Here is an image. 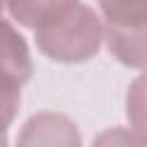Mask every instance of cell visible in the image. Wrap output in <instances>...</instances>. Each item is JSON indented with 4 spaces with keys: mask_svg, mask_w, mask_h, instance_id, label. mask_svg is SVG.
<instances>
[{
    "mask_svg": "<svg viewBox=\"0 0 147 147\" xmlns=\"http://www.w3.org/2000/svg\"><path fill=\"white\" fill-rule=\"evenodd\" d=\"M126 117L138 142H147V69L133 78L126 92Z\"/></svg>",
    "mask_w": 147,
    "mask_h": 147,
    "instance_id": "cell-6",
    "label": "cell"
},
{
    "mask_svg": "<svg viewBox=\"0 0 147 147\" xmlns=\"http://www.w3.org/2000/svg\"><path fill=\"white\" fill-rule=\"evenodd\" d=\"M30 76H32V57L28 44L18 34V30L0 16V78L23 85L28 83Z\"/></svg>",
    "mask_w": 147,
    "mask_h": 147,
    "instance_id": "cell-3",
    "label": "cell"
},
{
    "mask_svg": "<svg viewBox=\"0 0 147 147\" xmlns=\"http://www.w3.org/2000/svg\"><path fill=\"white\" fill-rule=\"evenodd\" d=\"M21 87L14 80H5L0 78V145L7 142V131L18 113L21 106Z\"/></svg>",
    "mask_w": 147,
    "mask_h": 147,
    "instance_id": "cell-7",
    "label": "cell"
},
{
    "mask_svg": "<svg viewBox=\"0 0 147 147\" xmlns=\"http://www.w3.org/2000/svg\"><path fill=\"white\" fill-rule=\"evenodd\" d=\"M23 145H37V142H46V145H78L80 138L76 133V124L64 117V115H53V113H41L34 115L25 122L23 126V136H21Z\"/></svg>",
    "mask_w": 147,
    "mask_h": 147,
    "instance_id": "cell-4",
    "label": "cell"
},
{
    "mask_svg": "<svg viewBox=\"0 0 147 147\" xmlns=\"http://www.w3.org/2000/svg\"><path fill=\"white\" fill-rule=\"evenodd\" d=\"M5 2L9 7V14L21 25L34 30L76 0H5Z\"/></svg>",
    "mask_w": 147,
    "mask_h": 147,
    "instance_id": "cell-5",
    "label": "cell"
},
{
    "mask_svg": "<svg viewBox=\"0 0 147 147\" xmlns=\"http://www.w3.org/2000/svg\"><path fill=\"white\" fill-rule=\"evenodd\" d=\"M2 7H5V0H0V16H2Z\"/></svg>",
    "mask_w": 147,
    "mask_h": 147,
    "instance_id": "cell-8",
    "label": "cell"
},
{
    "mask_svg": "<svg viewBox=\"0 0 147 147\" xmlns=\"http://www.w3.org/2000/svg\"><path fill=\"white\" fill-rule=\"evenodd\" d=\"M39 51L55 62L76 64L94 57L103 41V23L92 7L76 0L34 28Z\"/></svg>",
    "mask_w": 147,
    "mask_h": 147,
    "instance_id": "cell-1",
    "label": "cell"
},
{
    "mask_svg": "<svg viewBox=\"0 0 147 147\" xmlns=\"http://www.w3.org/2000/svg\"><path fill=\"white\" fill-rule=\"evenodd\" d=\"M103 37L126 67L147 69V0H99Z\"/></svg>",
    "mask_w": 147,
    "mask_h": 147,
    "instance_id": "cell-2",
    "label": "cell"
}]
</instances>
